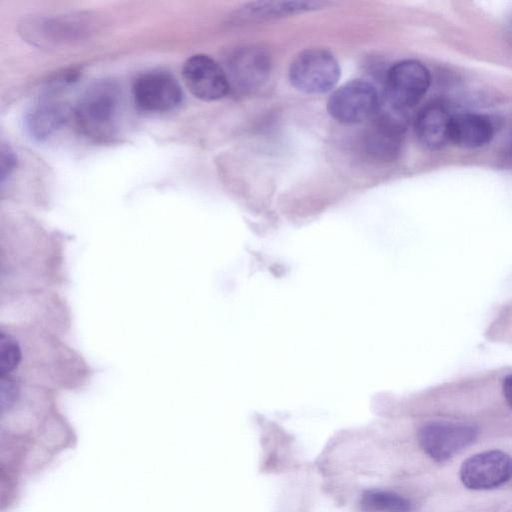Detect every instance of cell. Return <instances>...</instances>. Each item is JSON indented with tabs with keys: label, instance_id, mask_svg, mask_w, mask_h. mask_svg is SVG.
Returning a JSON list of instances; mask_svg holds the SVG:
<instances>
[{
	"label": "cell",
	"instance_id": "20",
	"mask_svg": "<svg viewBox=\"0 0 512 512\" xmlns=\"http://www.w3.org/2000/svg\"><path fill=\"white\" fill-rule=\"evenodd\" d=\"M502 390L507 403L512 407V374L504 379Z\"/></svg>",
	"mask_w": 512,
	"mask_h": 512
},
{
	"label": "cell",
	"instance_id": "10",
	"mask_svg": "<svg viewBox=\"0 0 512 512\" xmlns=\"http://www.w3.org/2000/svg\"><path fill=\"white\" fill-rule=\"evenodd\" d=\"M66 105L53 97L34 103L24 117V126L29 135L43 141L59 130L67 119Z\"/></svg>",
	"mask_w": 512,
	"mask_h": 512
},
{
	"label": "cell",
	"instance_id": "3",
	"mask_svg": "<svg viewBox=\"0 0 512 512\" xmlns=\"http://www.w3.org/2000/svg\"><path fill=\"white\" fill-rule=\"evenodd\" d=\"M477 435V428L467 423L432 421L418 430L417 439L431 459L442 463L472 444Z\"/></svg>",
	"mask_w": 512,
	"mask_h": 512
},
{
	"label": "cell",
	"instance_id": "6",
	"mask_svg": "<svg viewBox=\"0 0 512 512\" xmlns=\"http://www.w3.org/2000/svg\"><path fill=\"white\" fill-rule=\"evenodd\" d=\"M462 483L472 490L499 487L512 478V457L501 450H489L467 458L459 471Z\"/></svg>",
	"mask_w": 512,
	"mask_h": 512
},
{
	"label": "cell",
	"instance_id": "15",
	"mask_svg": "<svg viewBox=\"0 0 512 512\" xmlns=\"http://www.w3.org/2000/svg\"><path fill=\"white\" fill-rule=\"evenodd\" d=\"M364 512H409V501L393 492L383 490H367L360 499Z\"/></svg>",
	"mask_w": 512,
	"mask_h": 512
},
{
	"label": "cell",
	"instance_id": "8",
	"mask_svg": "<svg viewBox=\"0 0 512 512\" xmlns=\"http://www.w3.org/2000/svg\"><path fill=\"white\" fill-rule=\"evenodd\" d=\"M137 106L145 111L165 112L177 107L182 100L178 81L164 71H151L138 77L132 88Z\"/></svg>",
	"mask_w": 512,
	"mask_h": 512
},
{
	"label": "cell",
	"instance_id": "12",
	"mask_svg": "<svg viewBox=\"0 0 512 512\" xmlns=\"http://www.w3.org/2000/svg\"><path fill=\"white\" fill-rule=\"evenodd\" d=\"M493 135V124L483 115L465 112L451 116L449 139L456 146L479 148L488 144Z\"/></svg>",
	"mask_w": 512,
	"mask_h": 512
},
{
	"label": "cell",
	"instance_id": "17",
	"mask_svg": "<svg viewBox=\"0 0 512 512\" xmlns=\"http://www.w3.org/2000/svg\"><path fill=\"white\" fill-rule=\"evenodd\" d=\"M21 350L18 342L11 335L0 332V374L8 376L19 364Z\"/></svg>",
	"mask_w": 512,
	"mask_h": 512
},
{
	"label": "cell",
	"instance_id": "7",
	"mask_svg": "<svg viewBox=\"0 0 512 512\" xmlns=\"http://www.w3.org/2000/svg\"><path fill=\"white\" fill-rule=\"evenodd\" d=\"M182 76L189 91L203 101L221 99L230 88L226 71L204 54L188 58L183 65Z\"/></svg>",
	"mask_w": 512,
	"mask_h": 512
},
{
	"label": "cell",
	"instance_id": "5",
	"mask_svg": "<svg viewBox=\"0 0 512 512\" xmlns=\"http://www.w3.org/2000/svg\"><path fill=\"white\" fill-rule=\"evenodd\" d=\"M378 93L367 81L352 80L335 90L329 97L327 109L330 115L342 123H358L377 111Z\"/></svg>",
	"mask_w": 512,
	"mask_h": 512
},
{
	"label": "cell",
	"instance_id": "18",
	"mask_svg": "<svg viewBox=\"0 0 512 512\" xmlns=\"http://www.w3.org/2000/svg\"><path fill=\"white\" fill-rule=\"evenodd\" d=\"M18 388L13 378L8 376H1L0 380V405L1 410L9 409L17 396Z\"/></svg>",
	"mask_w": 512,
	"mask_h": 512
},
{
	"label": "cell",
	"instance_id": "11",
	"mask_svg": "<svg viewBox=\"0 0 512 512\" xmlns=\"http://www.w3.org/2000/svg\"><path fill=\"white\" fill-rule=\"evenodd\" d=\"M451 114L440 103L425 106L417 115L414 124L415 135L419 143L427 149L443 148L449 139Z\"/></svg>",
	"mask_w": 512,
	"mask_h": 512
},
{
	"label": "cell",
	"instance_id": "4",
	"mask_svg": "<svg viewBox=\"0 0 512 512\" xmlns=\"http://www.w3.org/2000/svg\"><path fill=\"white\" fill-rule=\"evenodd\" d=\"M431 82L429 70L417 60H403L388 71L385 81L387 104L403 111L415 106Z\"/></svg>",
	"mask_w": 512,
	"mask_h": 512
},
{
	"label": "cell",
	"instance_id": "14",
	"mask_svg": "<svg viewBox=\"0 0 512 512\" xmlns=\"http://www.w3.org/2000/svg\"><path fill=\"white\" fill-rule=\"evenodd\" d=\"M87 24L82 17H64L53 20H43L32 23L34 27L30 34H33V41L40 44H56L63 41L74 40L84 34V25Z\"/></svg>",
	"mask_w": 512,
	"mask_h": 512
},
{
	"label": "cell",
	"instance_id": "1",
	"mask_svg": "<svg viewBox=\"0 0 512 512\" xmlns=\"http://www.w3.org/2000/svg\"><path fill=\"white\" fill-rule=\"evenodd\" d=\"M122 93L112 80L94 83L79 98L74 108L78 129L87 137L105 140L117 129L122 112Z\"/></svg>",
	"mask_w": 512,
	"mask_h": 512
},
{
	"label": "cell",
	"instance_id": "19",
	"mask_svg": "<svg viewBox=\"0 0 512 512\" xmlns=\"http://www.w3.org/2000/svg\"><path fill=\"white\" fill-rule=\"evenodd\" d=\"M1 163H0V178L3 183L7 177L14 171L16 166V156L13 150L6 145L1 146Z\"/></svg>",
	"mask_w": 512,
	"mask_h": 512
},
{
	"label": "cell",
	"instance_id": "9",
	"mask_svg": "<svg viewBox=\"0 0 512 512\" xmlns=\"http://www.w3.org/2000/svg\"><path fill=\"white\" fill-rule=\"evenodd\" d=\"M389 110V113H384L378 119L364 141V151L373 160H392L400 150L404 118L402 111L390 105Z\"/></svg>",
	"mask_w": 512,
	"mask_h": 512
},
{
	"label": "cell",
	"instance_id": "13",
	"mask_svg": "<svg viewBox=\"0 0 512 512\" xmlns=\"http://www.w3.org/2000/svg\"><path fill=\"white\" fill-rule=\"evenodd\" d=\"M269 68V57L263 50L244 48L231 57L227 76L241 87H254L266 79Z\"/></svg>",
	"mask_w": 512,
	"mask_h": 512
},
{
	"label": "cell",
	"instance_id": "2",
	"mask_svg": "<svg viewBox=\"0 0 512 512\" xmlns=\"http://www.w3.org/2000/svg\"><path fill=\"white\" fill-rule=\"evenodd\" d=\"M340 68L334 56L320 48L302 51L289 69L291 84L307 94H323L338 82Z\"/></svg>",
	"mask_w": 512,
	"mask_h": 512
},
{
	"label": "cell",
	"instance_id": "16",
	"mask_svg": "<svg viewBox=\"0 0 512 512\" xmlns=\"http://www.w3.org/2000/svg\"><path fill=\"white\" fill-rule=\"evenodd\" d=\"M320 2L292 1V2H262L256 3L248 8V16L252 17H274L299 11L315 9L321 6Z\"/></svg>",
	"mask_w": 512,
	"mask_h": 512
}]
</instances>
